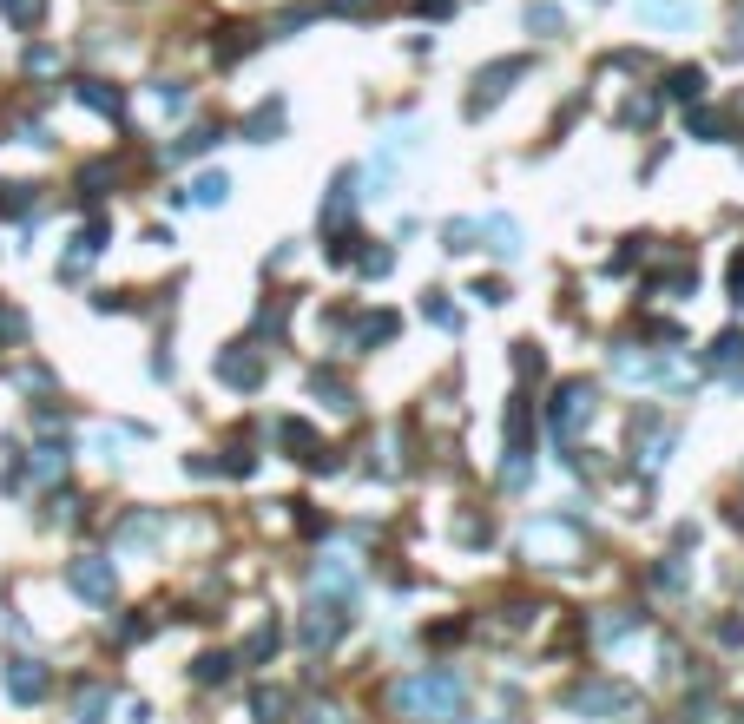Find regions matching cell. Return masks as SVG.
Masks as SVG:
<instances>
[{
	"label": "cell",
	"instance_id": "14",
	"mask_svg": "<svg viewBox=\"0 0 744 724\" xmlns=\"http://www.w3.org/2000/svg\"><path fill=\"white\" fill-rule=\"evenodd\" d=\"M0 14L20 20V27H33V20H40V0H0Z\"/></svg>",
	"mask_w": 744,
	"mask_h": 724
},
{
	"label": "cell",
	"instance_id": "17",
	"mask_svg": "<svg viewBox=\"0 0 744 724\" xmlns=\"http://www.w3.org/2000/svg\"><path fill=\"white\" fill-rule=\"evenodd\" d=\"M264 652H277V626H264V632H257L251 646H244V659H264Z\"/></svg>",
	"mask_w": 744,
	"mask_h": 724
},
{
	"label": "cell",
	"instance_id": "9",
	"mask_svg": "<svg viewBox=\"0 0 744 724\" xmlns=\"http://www.w3.org/2000/svg\"><path fill=\"white\" fill-rule=\"evenodd\" d=\"M336 632H343V619H336L330 606H317V619H310V626H303V639H310V646H330Z\"/></svg>",
	"mask_w": 744,
	"mask_h": 724
},
{
	"label": "cell",
	"instance_id": "21",
	"mask_svg": "<svg viewBox=\"0 0 744 724\" xmlns=\"http://www.w3.org/2000/svg\"><path fill=\"white\" fill-rule=\"evenodd\" d=\"M415 7H422V14H448V0H415Z\"/></svg>",
	"mask_w": 744,
	"mask_h": 724
},
{
	"label": "cell",
	"instance_id": "10",
	"mask_svg": "<svg viewBox=\"0 0 744 724\" xmlns=\"http://www.w3.org/2000/svg\"><path fill=\"white\" fill-rule=\"evenodd\" d=\"M80 99H86L93 112H119V86H99V79H86V86H80Z\"/></svg>",
	"mask_w": 744,
	"mask_h": 724
},
{
	"label": "cell",
	"instance_id": "20",
	"mask_svg": "<svg viewBox=\"0 0 744 724\" xmlns=\"http://www.w3.org/2000/svg\"><path fill=\"white\" fill-rule=\"evenodd\" d=\"M159 106L165 112H185V86H159Z\"/></svg>",
	"mask_w": 744,
	"mask_h": 724
},
{
	"label": "cell",
	"instance_id": "3",
	"mask_svg": "<svg viewBox=\"0 0 744 724\" xmlns=\"http://www.w3.org/2000/svg\"><path fill=\"white\" fill-rule=\"evenodd\" d=\"M521 73H527V60H501V66H488V73H475V93H468V112L494 106V99L507 93V79H521Z\"/></svg>",
	"mask_w": 744,
	"mask_h": 724
},
{
	"label": "cell",
	"instance_id": "12",
	"mask_svg": "<svg viewBox=\"0 0 744 724\" xmlns=\"http://www.w3.org/2000/svg\"><path fill=\"white\" fill-rule=\"evenodd\" d=\"M639 14H652V20H685L692 7H685V0H639Z\"/></svg>",
	"mask_w": 744,
	"mask_h": 724
},
{
	"label": "cell",
	"instance_id": "4",
	"mask_svg": "<svg viewBox=\"0 0 744 724\" xmlns=\"http://www.w3.org/2000/svg\"><path fill=\"white\" fill-rule=\"evenodd\" d=\"M586 415H593V389H586V382H567V389H560V409H554V428L573 435Z\"/></svg>",
	"mask_w": 744,
	"mask_h": 724
},
{
	"label": "cell",
	"instance_id": "16",
	"mask_svg": "<svg viewBox=\"0 0 744 724\" xmlns=\"http://www.w3.org/2000/svg\"><path fill=\"white\" fill-rule=\"evenodd\" d=\"M527 27H540V33H560V7H527Z\"/></svg>",
	"mask_w": 744,
	"mask_h": 724
},
{
	"label": "cell",
	"instance_id": "19",
	"mask_svg": "<svg viewBox=\"0 0 744 724\" xmlns=\"http://www.w3.org/2000/svg\"><path fill=\"white\" fill-rule=\"evenodd\" d=\"M698 86H705V79H698V73H672V93H679V99H692Z\"/></svg>",
	"mask_w": 744,
	"mask_h": 724
},
{
	"label": "cell",
	"instance_id": "2",
	"mask_svg": "<svg viewBox=\"0 0 744 724\" xmlns=\"http://www.w3.org/2000/svg\"><path fill=\"white\" fill-rule=\"evenodd\" d=\"M66 580H73V593H86V599H99V606H106V599H112V560L86 553V560H73V567H66Z\"/></svg>",
	"mask_w": 744,
	"mask_h": 724
},
{
	"label": "cell",
	"instance_id": "15",
	"mask_svg": "<svg viewBox=\"0 0 744 724\" xmlns=\"http://www.w3.org/2000/svg\"><path fill=\"white\" fill-rule=\"evenodd\" d=\"M277 126H284V112L264 106V112H251V126H244V132H251V139H264V132H277Z\"/></svg>",
	"mask_w": 744,
	"mask_h": 724
},
{
	"label": "cell",
	"instance_id": "13",
	"mask_svg": "<svg viewBox=\"0 0 744 724\" xmlns=\"http://www.w3.org/2000/svg\"><path fill=\"white\" fill-rule=\"evenodd\" d=\"M422 316H428V323H442V330H455V310L442 303V290H428V297H422Z\"/></svg>",
	"mask_w": 744,
	"mask_h": 724
},
{
	"label": "cell",
	"instance_id": "11",
	"mask_svg": "<svg viewBox=\"0 0 744 724\" xmlns=\"http://www.w3.org/2000/svg\"><path fill=\"white\" fill-rule=\"evenodd\" d=\"M224 191H231V178H224V172H205L191 198H198V205H224Z\"/></svg>",
	"mask_w": 744,
	"mask_h": 724
},
{
	"label": "cell",
	"instance_id": "1",
	"mask_svg": "<svg viewBox=\"0 0 744 724\" xmlns=\"http://www.w3.org/2000/svg\"><path fill=\"white\" fill-rule=\"evenodd\" d=\"M396 711L402 718H422V724H448L461 718V678L448 672H415L396 685Z\"/></svg>",
	"mask_w": 744,
	"mask_h": 724
},
{
	"label": "cell",
	"instance_id": "5",
	"mask_svg": "<svg viewBox=\"0 0 744 724\" xmlns=\"http://www.w3.org/2000/svg\"><path fill=\"white\" fill-rule=\"evenodd\" d=\"M218 376H224V382H231V389H251V382H257V376H264V362H257V356H251V349H244V343H238V349H224V356H218Z\"/></svg>",
	"mask_w": 744,
	"mask_h": 724
},
{
	"label": "cell",
	"instance_id": "18",
	"mask_svg": "<svg viewBox=\"0 0 744 724\" xmlns=\"http://www.w3.org/2000/svg\"><path fill=\"white\" fill-rule=\"evenodd\" d=\"M99 711H106V692H86V698H80V718L99 724Z\"/></svg>",
	"mask_w": 744,
	"mask_h": 724
},
{
	"label": "cell",
	"instance_id": "7",
	"mask_svg": "<svg viewBox=\"0 0 744 724\" xmlns=\"http://www.w3.org/2000/svg\"><path fill=\"white\" fill-rule=\"evenodd\" d=\"M567 705H573V711H619V705H626V692H619V685H606V678H593V685H580Z\"/></svg>",
	"mask_w": 744,
	"mask_h": 724
},
{
	"label": "cell",
	"instance_id": "8",
	"mask_svg": "<svg viewBox=\"0 0 744 724\" xmlns=\"http://www.w3.org/2000/svg\"><path fill=\"white\" fill-rule=\"evenodd\" d=\"M481 231L494 237V244H488L494 257H514V251H521V231H514V218H488V224H481Z\"/></svg>",
	"mask_w": 744,
	"mask_h": 724
},
{
	"label": "cell",
	"instance_id": "6",
	"mask_svg": "<svg viewBox=\"0 0 744 724\" xmlns=\"http://www.w3.org/2000/svg\"><path fill=\"white\" fill-rule=\"evenodd\" d=\"M7 692H14L20 705H33V698L47 692V672H40L33 659H14V665H7Z\"/></svg>",
	"mask_w": 744,
	"mask_h": 724
}]
</instances>
